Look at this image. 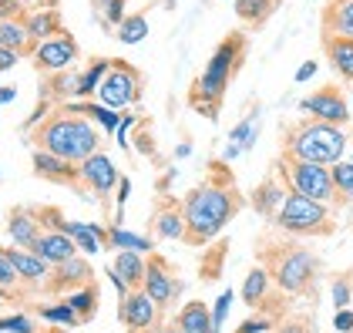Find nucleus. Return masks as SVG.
<instances>
[{"mask_svg": "<svg viewBox=\"0 0 353 333\" xmlns=\"http://www.w3.org/2000/svg\"><path fill=\"white\" fill-rule=\"evenodd\" d=\"M34 145L41 152H51L57 159H68V162L81 165L84 159H91L98 152L101 139H98V132L91 128L88 118H78L74 111L61 108L34 132Z\"/></svg>", "mask_w": 353, "mask_h": 333, "instance_id": "1", "label": "nucleus"}, {"mask_svg": "<svg viewBox=\"0 0 353 333\" xmlns=\"http://www.w3.org/2000/svg\"><path fill=\"white\" fill-rule=\"evenodd\" d=\"M239 195L225 185H199L195 192L185 195L182 216H185V229H189V243H205L212 239L225 222L239 212Z\"/></svg>", "mask_w": 353, "mask_h": 333, "instance_id": "2", "label": "nucleus"}, {"mask_svg": "<svg viewBox=\"0 0 353 333\" xmlns=\"http://www.w3.org/2000/svg\"><path fill=\"white\" fill-rule=\"evenodd\" d=\"M243 51H245L243 34H232L229 41H222L216 48L212 61H209L205 71H202V78H195V84H192V105L202 111L205 118H216L219 101H222L225 88H229L236 68H239V61H243Z\"/></svg>", "mask_w": 353, "mask_h": 333, "instance_id": "3", "label": "nucleus"}, {"mask_svg": "<svg viewBox=\"0 0 353 333\" xmlns=\"http://www.w3.org/2000/svg\"><path fill=\"white\" fill-rule=\"evenodd\" d=\"M347 148L343 128L326 121H299L286 135V159L296 162H316V165H336Z\"/></svg>", "mask_w": 353, "mask_h": 333, "instance_id": "4", "label": "nucleus"}, {"mask_svg": "<svg viewBox=\"0 0 353 333\" xmlns=\"http://www.w3.org/2000/svg\"><path fill=\"white\" fill-rule=\"evenodd\" d=\"M276 225L286 232H299V236H313V232H330V212L323 202L306 199L299 192H290L283 199V209L276 212Z\"/></svg>", "mask_w": 353, "mask_h": 333, "instance_id": "5", "label": "nucleus"}, {"mask_svg": "<svg viewBox=\"0 0 353 333\" xmlns=\"http://www.w3.org/2000/svg\"><path fill=\"white\" fill-rule=\"evenodd\" d=\"M283 179L290 182V189L306 199H316V202H330L336 185H333V175L326 165L316 162H296V159H286L283 162Z\"/></svg>", "mask_w": 353, "mask_h": 333, "instance_id": "6", "label": "nucleus"}, {"mask_svg": "<svg viewBox=\"0 0 353 333\" xmlns=\"http://www.w3.org/2000/svg\"><path fill=\"white\" fill-rule=\"evenodd\" d=\"M98 94H101V101L108 108H128V105H135L141 98V74L132 64H125V61H111Z\"/></svg>", "mask_w": 353, "mask_h": 333, "instance_id": "7", "label": "nucleus"}, {"mask_svg": "<svg viewBox=\"0 0 353 333\" xmlns=\"http://www.w3.org/2000/svg\"><path fill=\"white\" fill-rule=\"evenodd\" d=\"M30 57H34V68H37L41 74H61V71H68V68L78 61V41L64 30V34H57V37L41 41Z\"/></svg>", "mask_w": 353, "mask_h": 333, "instance_id": "8", "label": "nucleus"}, {"mask_svg": "<svg viewBox=\"0 0 353 333\" xmlns=\"http://www.w3.org/2000/svg\"><path fill=\"white\" fill-rule=\"evenodd\" d=\"M299 111H303V114H313V121H326V125H336V128H343V125L350 121L347 98H343L340 88H333V84H326L316 94L303 98V101H299Z\"/></svg>", "mask_w": 353, "mask_h": 333, "instance_id": "9", "label": "nucleus"}, {"mask_svg": "<svg viewBox=\"0 0 353 333\" xmlns=\"http://www.w3.org/2000/svg\"><path fill=\"white\" fill-rule=\"evenodd\" d=\"M313 270H316V259L306 250H290L276 259V283L286 290V293H299L306 290V283L313 279Z\"/></svg>", "mask_w": 353, "mask_h": 333, "instance_id": "10", "label": "nucleus"}, {"mask_svg": "<svg viewBox=\"0 0 353 333\" xmlns=\"http://www.w3.org/2000/svg\"><path fill=\"white\" fill-rule=\"evenodd\" d=\"M118 316H121V323L128 327V330H148L152 323H155V316H159V303L145 293V290H135V293H128L125 300H121V310H118Z\"/></svg>", "mask_w": 353, "mask_h": 333, "instance_id": "11", "label": "nucleus"}, {"mask_svg": "<svg viewBox=\"0 0 353 333\" xmlns=\"http://www.w3.org/2000/svg\"><path fill=\"white\" fill-rule=\"evenodd\" d=\"M78 168H81V182L88 189H94L98 195H108L114 189V182H118V168L111 165V159L101 155V152H94L91 159H84Z\"/></svg>", "mask_w": 353, "mask_h": 333, "instance_id": "12", "label": "nucleus"}, {"mask_svg": "<svg viewBox=\"0 0 353 333\" xmlns=\"http://www.w3.org/2000/svg\"><path fill=\"white\" fill-rule=\"evenodd\" d=\"M34 175L48 179V182H61V185H78L81 179V168H74V162L68 159H57L51 152H34Z\"/></svg>", "mask_w": 353, "mask_h": 333, "instance_id": "13", "label": "nucleus"}, {"mask_svg": "<svg viewBox=\"0 0 353 333\" xmlns=\"http://www.w3.org/2000/svg\"><path fill=\"white\" fill-rule=\"evenodd\" d=\"M74 250H78V243L68 236V232H41V239H37V246L34 252L48 263V266H61V263H68V259H74Z\"/></svg>", "mask_w": 353, "mask_h": 333, "instance_id": "14", "label": "nucleus"}, {"mask_svg": "<svg viewBox=\"0 0 353 333\" xmlns=\"http://www.w3.org/2000/svg\"><path fill=\"white\" fill-rule=\"evenodd\" d=\"M323 54L330 61V68L336 71V78L353 84V41L350 37H333L323 34Z\"/></svg>", "mask_w": 353, "mask_h": 333, "instance_id": "15", "label": "nucleus"}, {"mask_svg": "<svg viewBox=\"0 0 353 333\" xmlns=\"http://www.w3.org/2000/svg\"><path fill=\"white\" fill-rule=\"evenodd\" d=\"M7 232H10V239L21 246V250H30L37 246V239H41V222L34 212L28 209H14L10 216H7Z\"/></svg>", "mask_w": 353, "mask_h": 333, "instance_id": "16", "label": "nucleus"}, {"mask_svg": "<svg viewBox=\"0 0 353 333\" xmlns=\"http://www.w3.org/2000/svg\"><path fill=\"white\" fill-rule=\"evenodd\" d=\"M145 293L155 300L159 306H168L172 296H175V283H172V273L165 270V263L155 256L148 266H145Z\"/></svg>", "mask_w": 353, "mask_h": 333, "instance_id": "17", "label": "nucleus"}, {"mask_svg": "<svg viewBox=\"0 0 353 333\" xmlns=\"http://www.w3.org/2000/svg\"><path fill=\"white\" fill-rule=\"evenodd\" d=\"M323 34L353 41V0H333L323 10Z\"/></svg>", "mask_w": 353, "mask_h": 333, "instance_id": "18", "label": "nucleus"}, {"mask_svg": "<svg viewBox=\"0 0 353 333\" xmlns=\"http://www.w3.org/2000/svg\"><path fill=\"white\" fill-rule=\"evenodd\" d=\"M24 28H28L34 44L64 34V28H61V14H57V10H30L28 17H24Z\"/></svg>", "mask_w": 353, "mask_h": 333, "instance_id": "19", "label": "nucleus"}, {"mask_svg": "<svg viewBox=\"0 0 353 333\" xmlns=\"http://www.w3.org/2000/svg\"><path fill=\"white\" fill-rule=\"evenodd\" d=\"M111 276L121 279V283H125L128 290H135V286H145V263H141V256H138V252L121 250L118 256H114Z\"/></svg>", "mask_w": 353, "mask_h": 333, "instance_id": "20", "label": "nucleus"}, {"mask_svg": "<svg viewBox=\"0 0 353 333\" xmlns=\"http://www.w3.org/2000/svg\"><path fill=\"white\" fill-rule=\"evenodd\" d=\"M175 327L182 333H212V313H209V306L199 303V300H192L179 310V316H175Z\"/></svg>", "mask_w": 353, "mask_h": 333, "instance_id": "21", "label": "nucleus"}, {"mask_svg": "<svg viewBox=\"0 0 353 333\" xmlns=\"http://www.w3.org/2000/svg\"><path fill=\"white\" fill-rule=\"evenodd\" d=\"M0 48L17 51V54H34V41H30L24 21H0Z\"/></svg>", "mask_w": 353, "mask_h": 333, "instance_id": "22", "label": "nucleus"}, {"mask_svg": "<svg viewBox=\"0 0 353 333\" xmlns=\"http://www.w3.org/2000/svg\"><path fill=\"white\" fill-rule=\"evenodd\" d=\"M7 252H10L14 270H17V276H21V279L41 283V279L48 276V263H44L37 252H30V250H7Z\"/></svg>", "mask_w": 353, "mask_h": 333, "instance_id": "23", "label": "nucleus"}, {"mask_svg": "<svg viewBox=\"0 0 353 333\" xmlns=\"http://www.w3.org/2000/svg\"><path fill=\"white\" fill-rule=\"evenodd\" d=\"M276 10V0H236V14L249 28H263Z\"/></svg>", "mask_w": 353, "mask_h": 333, "instance_id": "24", "label": "nucleus"}, {"mask_svg": "<svg viewBox=\"0 0 353 333\" xmlns=\"http://www.w3.org/2000/svg\"><path fill=\"white\" fill-rule=\"evenodd\" d=\"M279 199H286L283 189H279V182H263L256 192H252V205L263 212V216H272V212H279Z\"/></svg>", "mask_w": 353, "mask_h": 333, "instance_id": "25", "label": "nucleus"}, {"mask_svg": "<svg viewBox=\"0 0 353 333\" xmlns=\"http://www.w3.org/2000/svg\"><path fill=\"white\" fill-rule=\"evenodd\" d=\"M108 68H111L108 57H98V61H94V64L84 71L81 78H78V94H81V98H88L91 91H98V88H101V81H105V74H108Z\"/></svg>", "mask_w": 353, "mask_h": 333, "instance_id": "26", "label": "nucleus"}, {"mask_svg": "<svg viewBox=\"0 0 353 333\" xmlns=\"http://www.w3.org/2000/svg\"><path fill=\"white\" fill-rule=\"evenodd\" d=\"M114 30H118V41L121 44H138L148 34V21H145V14H128Z\"/></svg>", "mask_w": 353, "mask_h": 333, "instance_id": "27", "label": "nucleus"}, {"mask_svg": "<svg viewBox=\"0 0 353 333\" xmlns=\"http://www.w3.org/2000/svg\"><path fill=\"white\" fill-rule=\"evenodd\" d=\"M155 229H159V236H165V239H182L185 236V216H179L175 209L168 212H159V219H155Z\"/></svg>", "mask_w": 353, "mask_h": 333, "instance_id": "28", "label": "nucleus"}, {"mask_svg": "<svg viewBox=\"0 0 353 333\" xmlns=\"http://www.w3.org/2000/svg\"><path fill=\"white\" fill-rule=\"evenodd\" d=\"M108 243L118 246V250H128V252H152V243H148V239H141L135 232H125V229H111Z\"/></svg>", "mask_w": 353, "mask_h": 333, "instance_id": "29", "label": "nucleus"}, {"mask_svg": "<svg viewBox=\"0 0 353 333\" xmlns=\"http://www.w3.org/2000/svg\"><path fill=\"white\" fill-rule=\"evenodd\" d=\"M88 276H91V270H88V263H84V259H78V256L57 266V286H68V283H84Z\"/></svg>", "mask_w": 353, "mask_h": 333, "instance_id": "30", "label": "nucleus"}, {"mask_svg": "<svg viewBox=\"0 0 353 333\" xmlns=\"http://www.w3.org/2000/svg\"><path fill=\"white\" fill-rule=\"evenodd\" d=\"M266 279H270V276H266L263 270H252V273L245 276V283H243V300L249 306L263 300V293H266Z\"/></svg>", "mask_w": 353, "mask_h": 333, "instance_id": "31", "label": "nucleus"}, {"mask_svg": "<svg viewBox=\"0 0 353 333\" xmlns=\"http://www.w3.org/2000/svg\"><path fill=\"white\" fill-rule=\"evenodd\" d=\"M330 175H333V185H336V192L347 195V199H353V165H350V162H336Z\"/></svg>", "mask_w": 353, "mask_h": 333, "instance_id": "32", "label": "nucleus"}, {"mask_svg": "<svg viewBox=\"0 0 353 333\" xmlns=\"http://www.w3.org/2000/svg\"><path fill=\"white\" fill-rule=\"evenodd\" d=\"M94 300H98V293H94V286H88V290L74 293V296H71V300H64V303L71 306L78 316H91V313H94Z\"/></svg>", "mask_w": 353, "mask_h": 333, "instance_id": "33", "label": "nucleus"}, {"mask_svg": "<svg viewBox=\"0 0 353 333\" xmlns=\"http://www.w3.org/2000/svg\"><path fill=\"white\" fill-rule=\"evenodd\" d=\"M41 316H44V320H51V323H64V327H74V323L81 320V316H78V313H74V310H71L68 303L44 306V310H41Z\"/></svg>", "mask_w": 353, "mask_h": 333, "instance_id": "34", "label": "nucleus"}, {"mask_svg": "<svg viewBox=\"0 0 353 333\" xmlns=\"http://www.w3.org/2000/svg\"><path fill=\"white\" fill-rule=\"evenodd\" d=\"M101 14H105V24L118 28L128 14H125V0H101Z\"/></svg>", "mask_w": 353, "mask_h": 333, "instance_id": "35", "label": "nucleus"}, {"mask_svg": "<svg viewBox=\"0 0 353 333\" xmlns=\"http://www.w3.org/2000/svg\"><path fill=\"white\" fill-rule=\"evenodd\" d=\"M17 270H14V259H10V252L0 250V290H10L14 283H17Z\"/></svg>", "mask_w": 353, "mask_h": 333, "instance_id": "36", "label": "nucleus"}, {"mask_svg": "<svg viewBox=\"0 0 353 333\" xmlns=\"http://www.w3.org/2000/svg\"><path fill=\"white\" fill-rule=\"evenodd\" d=\"M28 7L21 0H0V21H24Z\"/></svg>", "mask_w": 353, "mask_h": 333, "instance_id": "37", "label": "nucleus"}, {"mask_svg": "<svg viewBox=\"0 0 353 333\" xmlns=\"http://www.w3.org/2000/svg\"><path fill=\"white\" fill-rule=\"evenodd\" d=\"M229 303H232V293L225 290V293H222V296L216 300V313H212V333H219L222 320H225V313H229Z\"/></svg>", "mask_w": 353, "mask_h": 333, "instance_id": "38", "label": "nucleus"}, {"mask_svg": "<svg viewBox=\"0 0 353 333\" xmlns=\"http://www.w3.org/2000/svg\"><path fill=\"white\" fill-rule=\"evenodd\" d=\"M0 330H10V333H30L34 327H30L28 316H7V320H0Z\"/></svg>", "mask_w": 353, "mask_h": 333, "instance_id": "39", "label": "nucleus"}, {"mask_svg": "<svg viewBox=\"0 0 353 333\" xmlns=\"http://www.w3.org/2000/svg\"><path fill=\"white\" fill-rule=\"evenodd\" d=\"M333 303H336V306H347V303H350V290H347V279H340V283L333 286Z\"/></svg>", "mask_w": 353, "mask_h": 333, "instance_id": "40", "label": "nucleus"}, {"mask_svg": "<svg viewBox=\"0 0 353 333\" xmlns=\"http://www.w3.org/2000/svg\"><path fill=\"white\" fill-rule=\"evenodd\" d=\"M24 7H28V14L30 10H57V0H21Z\"/></svg>", "mask_w": 353, "mask_h": 333, "instance_id": "41", "label": "nucleus"}, {"mask_svg": "<svg viewBox=\"0 0 353 333\" xmlns=\"http://www.w3.org/2000/svg\"><path fill=\"white\" fill-rule=\"evenodd\" d=\"M336 330H340V333H350L353 330V313H350V310H340V313H336Z\"/></svg>", "mask_w": 353, "mask_h": 333, "instance_id": "42", "label": "nucleus"}, {"mask_svg": "<svg viewBox=\"0 0 353 333\" xmlns=\"http://www.w3.org/2000/svg\"><path fill=\"white\" fill-rule=\"evenodd\" d=\"M17 51H7V48H0V71H10L14 64H17Z\"/></svg>", "mask_w": 353, "mask_h": 333, "instance_id": "43", "label": "nucleus"}, {"mask_svg": "<svg viewBox=\"0 0 353 333\" xmlns=\"http://www.w3.org/2000/svg\"><path fill=\"white\" fill-rule=\"evenodd\" d=\"M266 327H270L266 320H245L243 327H239V333H263Z\"/></svg>", "mask_w": 353, "mask_h": 333, "instance_id": "44", "label": "nucleus"}, {"mask_svg": "<svg viewBox=\"0 0 353 333\" xmlns=\"http://www.w3.org/2000/svg\"><path fill=\"white\" fill-rule=\"evenodd\" d=\"M313 74H316V64H303L296 71V81H306V78H313Z\"/></svg>", "mask_w": 353, "mask_h": 333, "instance_id": "45", "label": "nucleus"}, {"mask_svg": "<svg viewBox=\"0 0 353 333\" xmlns=\"http://www.w3.org/2000/svg\"><path fill=\"white\" fill-rule=\"evenodd\" d=\"M14 94H17L14 88H0V105H7V101H14Z\"/></svg>", "mask_w": 353, "mask_h": 333, "instance_id": "46", "label": "nucleus"}, {"mask_svg": "<svg viewBox=\"0 0 353 333\" xmlns=\"http://www.w3.org/2000/svg\"><path fill=\"white\" fill-rule=\"evenodd\" d=\"M279 333H306V327H303V323H286Z\"/></svg>", "mask_w": 353, "mask_h": 333, "instance_id": "47", "label": "nucleus"}, {"mask_svg": "<svg viewBox=\"0 0 353 333\" xmlns=\"http://www.w3.org/2000/svg\"><path fill=\"white\" fill-rule=\"evenodd\" d=\"M162 333H182V330H179V327H175V330H172V327H165V330Z\"/></svg>", "mask_w": 353, "mask_h": 333, "instance_id": "48", "label": "nucleus"}, {"mask_svg": "<svg viewBox=\"0 0 353 333\" xmlns=\"http://www.w3.org/2000/svg\"><path fill=\"white\" fill-rule=\"evenodd\" d=\"M350 98H353V91H350Z\"/></svg>", "mask_w": 353, "mask_h": 333, "instance_id": "49", "label": "nucleus"}]
</instances>
